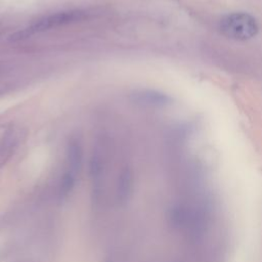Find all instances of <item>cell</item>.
Wrapping results in <instances>:
<instances>
[{"label": "cell", "mask_w": 262, "mask_h": 262, "mask_svg": "<svg viewBox=\"0 0 262 262\" xmlns=\"http://www.w3.org/2000/svg\"><path fill=\"white\" fill-rule=\"evenodd\" d=\"M88 15V12L81 9H72L58 11L55 13L48 14L26 27L21 31H17L10 36V40L13 42L23 41L35 34L43 33L52 29H56L58 27H62L70 24H75L78 21H82Z\"/></svg>", "instance_id": "obj_1"}, {"label": "cell", "mask_w": 262, "mask_h": 262, "mask_svg": "<svg viewBox=\"0 0 262 262\" xmlns=\"http://www.w3.org/2000/svg\"><path fill=\"white\" fill-rule=\"evenodd\" d=\"M221 33L229 39L246 41L258 33L256 19L246 12H232L224 15L219 21Z\"/></svg>", "instance_id": "obj_2"}, {"label": "cell", "mask_w": 262, "mask_h": 262, "mask_svg": "<svg viewBox=\"0 0 262 262\" xmlns=\"http://www.w3.org/2000/svg\"><path fill=\"white\" fill-rule=\"evenodd\" d=\"M133 99L137 103L148 106H164L171 101L168 95L154 90H143L136 92L133 94Z\"/></svg>", "instance_id": "obj_3"}, {"label": "cell", "mask_w": 262, "mask_h": 262, "mask_svg": "<svg viewBox=\"0 0 262 262\" xmlns=\"http://www.w3.org/2000/svg\"><path fill=\"white\" fill-rule=\"evenodd\" d=\"M133 189V175L129 168H124L121 171L120 177L118 179L117 187V198L121 204L128 202L132 194Z\"/></svg>", "instance_id": "obj_4"}, {"label": "cell", "mask_w": 262, "mask_h": 262, "mask_svg": "<svg viewBox=\"0 0 262 262\" xmlns=\"http://www.w3.org/2000/svg\"><path fill=\"white\" fill-rule=\"evenodd\" d=\"M82 158H83V152H82L81 145L76 141L71 142L69 144L68 151H67L68 170L66 173L76 177L82 166Z\"/></svg>", "instance_id": "obj_5"}]
</instances>
